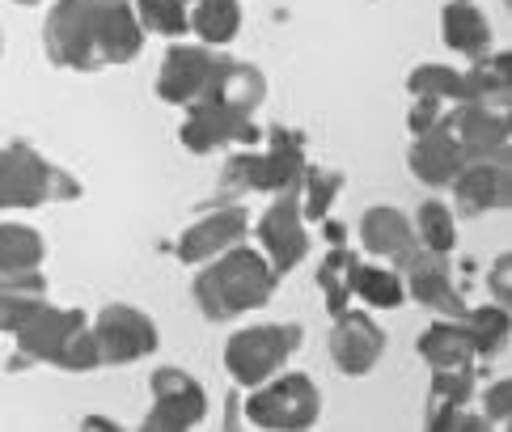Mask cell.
Listing matches in <instances>:
<instances>
[{
	"label": "cell",
	"instance_id": "cell-34",
	"mask_svg": "<svg viewBox=\"0 0 512 432\" xmlns=\"http://www.w3.org/2000/svg\"><path fill=\"white\" fill-rule=\"evenodd\" d=\"M51 365H60L68 373H89V369L102 365V352H98V339H94V331H89V322L60 348V356L51 360Z\"/></svg>",
	"mask_w": 512,
	"mask_h": 432
},
{
	"label": "cell",
	"instance_id": "cell-7",
	"mask_svg": "<svg viewBox=\"0 0 512 432\" xmlns=\"http://www.w3.org/2000/svg\"><path fill=\"white\" fill-rule=\"evenodd\" d=\"M178 140L182 149L195 153V157H208L216 149H225V144H263V132L254 115H242V111H229L221 102H191L187 106V119H182L178 128Z\"/></svg>",
	"mask_w": 512,
	"mask_h": 432
},
{
	"label": "cell",
	"instance_id": "cell-26",
	"mask_svg": "<svg viewBox=\"0 0 512 432\" xmlns=\"http://www.w3.org/2000/svg\"><path fill=\"white\" fill-rule=\"evenodd\" d=\"M462 331H466V339H470V352L474 356H500L504 348H508V310L504 305H483V310H466L462 318Z\"/></svg>",
	"mask_w": 512,
	"mask_h": 432
},
{
	"label": "cell",
	"instance_id": "cell-18",
	"mask_svg": "<svg viewBox=\"0 0 512 432\" xmlns=\"http://www.w3.org/2000/svg\"><path fill=\"white\" fill-rule=\"evenodd\" d=\"M195 102H221V106H229V111L254 115L267 102V77H263L259 64H242V60L221 56V64L212 68L204 94H199Z\"/></svg>",
	"mask_w": 512,
	"mask_h": 432
},
{
	"label": "cell",
	"instance_id": "cell-33",
	"mask_svg": "<svg viewBox=\"0 0 512 432\" xmlns=\"http://www.w3.org/2000/svg\"><path fill=\"white\" fill-rule=\"evenodd\" d=\"M136 22L144 26V34H166V39H178L187 34V0H136Z\"/></svg>",
	"mask_w": 512,
	"mask_h": 432
},
{
	"label": "cell",
	"instance_id": "cell-28",
	"mask_svg": "<svg viewBox=\"0 0 512 432\" xmlns=\"http://www.w3.org/2000/svg\"><path fill=\"white\" fill-rule=\"evenodd\" d=\"M411 229H415V242L424 250H436V255H453V250H457V216L441 200H424V204H419Z\"/></svg>",
	"mask_w": 512,
	"mask_h": 432
},
{
	"label": "cell",
	"instance_id": "cell-4",
	"mask_svg": "<svg viewBox=\"0 0 512 432\" xmlns=\"http://www.w3.org/2000/svg\"><path fill=\"white\" fill-rule=\"evenodd\" d=\"M305 344L301 322H254L225 339V373L242 390L263 386L267 377H276L292 356Z\"/></svg>",
	"mask_w": 512,
	"mask_h": 432
},
{
	"label": "cell",
	"instance_id": "cell-2",
	"mask_svg": "<svg viewBox=\"0 0 512 432\" xmlns=\"http://www.w3.org/2000/svg\"><path fill=\"white\" fill-rule=\"evenodd\" d=\"M263 149H242L225 161V174H221V187L225 191H267V195H280V191H297L301 187V174H305V140L301 132H288V128H271L263 132Z\"/></svg>",
	"mask_w": 512,
	"mask_h": 432
},
{
	"label": "cell",
	"instance_id": "cell-5",
	"mask_svg": "<svg viewBox=\"0 0 512 432\" xmlns=\"http://www.w3.org/2000/svg\"><path fill=\"white\" fill-rule=\"evenodd\" d=\"M246 420L271 432H301L322 420V390L305 373H276L250 390Z\"/></svg>",
	"mask_w": 512,
	"mask_h": 432
},
{
	"label": "cell",
	"instance_id": "cell-39",
	"mask_svg": "<svg viewBox=\"0 0 512 432\" xmlns=\"http://www.w3.org/2000/svg\"><path fill=\"white\" fill-rule=\"evenodd\" d=\"M508 267H512V259L500 255L496 259V272H491V293H496V305H508L512 301V293H508Z\"/></svg>",
	"mask_w": 512,
	"mask_h": 432
},
{
	"label": "cell",
	"instance_id": "cell-12",
	"mask_svg": "<svg viewBox=\"0 0 512 432\" xmlns=\"http://www.w3.org/2000/svg\"><path fill=\"white\" fill-rule=\"evenodd\" d=\"M445 128L466 161L508 157V111L479 106V102H457L453 111H445Z\"/></svg>",
	"mask_w": 512,
	"mask_h": 432
},
{
	"label": "cell",
	"instance_id": "cell-27",
	"mask_svg": "<svg viewBox=\"0 0 512 432\" xmlns=\"http://www.w3.org/2000/svg\"><path fill=\"white\" fill-rule=\"evenodd\" d=\"M356 250H347L343 242L331 246V255L322 259L318 267V288H322V301L331 314H343L352 305V267H356Z\"/></svg>",
	"mask_w": 512,
	"mask_h": 432
},
{
	"label": "cell",
	"instance_id": "cell-24",
	"mask_svg": "<svg viewBox=\"0 0 512 432\" xmlns=\"http://www.w3.org/2000/svg\"><path fill=\"white\" fill-rule=\"evenodd\" d=\"M187 26L199 34L204 47H229L242 30V5L237 0H195Z\"/></svg>",
	"mask_w": 512,
	"mask_h": 432
},
{
	"label": "cell",
	"instance_id": "cell-29",
	"mask_svg": "<svg viewBox=\"0 0 512 432\" xmlns=\"http://www.w3.org/2000/svg\"><path fill=\"white\" fill-rule=\"evenodd\" d=\"M47 242L34 225H0V272H22V267H43Z\"/></svg>",
	"mask_w": 512,
	"mask_h": 432
},
{
	"label": "cell",
	"instance_id": "cell-20",
	"mask_svg": "<svg viewBox=\"0 0 512 432\" xmlns=\"http://www.w3.org/2000/svg\"><path fill=\"white\" fill-rule=\"evenodd\" d=\"M360 246L369 250L373 259H386L390 267H398L419 242H415V229L407 216L390 204H377V208H364V216H360Z\"/></svg>",
	"mask_w": 512,
	"mask_h": 432
},
{
	"label": "cell",
	"instance_id": "cell-1",
	"mask_svg": "<svg viewBox=\"0 0 512 432\" xmlns=\"http://www.w3.org/2000/svg\"><path fill=\"white\" fill-rule=\"evenodd\" d=\"M276 284H280V272L267 263L263 250L237 242L225 255L204 263V272L195 276L191 293L208 322H233L250 310H259V305H267L276 297Z\"/></svg>",
	"mask_w": 512,
	"mask_h": 432
},
{
	"label": "cell",
	"instance_id": "cell-31",
	"mask_svg": "<svg viewBox=\"0 0 512 432\" xmlns=\"http://www.w3.org/2000/svg\"><path fill=\"white\" fill-rule=\"evenodd\" d=\"M474 394V365L462 369H432V390H428V424L445 411L470 403Z\"/></svg>",
	"mask_w": 512,
	"mask_h": 432
},
{
	"label": "cell",
	"instance_id": "cell-16",
	"mask_svg": "<svg viewBox=\"0 0 512 432\" xmlns=\"http://www.w3.org/2000/svg\"><path fill=\"white\" fill-rule=\"evenodd\" d=\"M89 39H94L98 68L132 64L140 56V47H144V26L136 22L132 0H119V5H94V17H89Z\"/></svg>",
	"mask_w": 512,
	"mask_h": 432
},
{
	"label": "cell",
	"instance_id": "cell-8",
	"mask_svg": "<svg viewBox=\"0 0 512 432\" xmlns=\"http://www.w3.org/2000/svg\"><path fill=\"white\" fill-rule=\"evenodd\" d=\"M89 331L98 339V352H102V365H132V360L153 356L161 344V331L157 322L136 310V305H106V310L89 322Z\"/></svg>",
	"mask_w": 512,
	"mask_h": 432
},
{
	"label": "cell",
	"instance_id": "cell-11",
	"mask_svg": "<svg viewBox=\"0 0 512 432\" xmlns=\"http://www.w3.org/2000/svg\"><path fill=\"white\" fill-rule=\"evenodd\" d=\"M453 216H483V212H504L512 204V174L508 157L491 161H462L453 174Z\"/></svg>",
	"mask_w": 512,
	"mask_h": 432
},
{
	"label": "cell",
	"instance_id": "cell-37",
	"mask_svg": "<svg viewBox=\"0 0 512 432\" xmlns=\"http://www.w3.org/2000/svg\"><path fill=\"white\" fill-rule=\"evenodd\" d=\"M0 293L47 297V276L39 272V267H22V272H0Z\"/></svg>",
	"mask_w": 512,
	"mask_h": 432
},
{
	"label": "cell",
	"instance_id": "cell-40",
	"mask_svg": "<svg viewBox=\"0 0 512 432\" xmlns=\"http://www.w3.org/2000/svg\"><path fill=\"white\" fill-rule=\"evenodd\" d=\"M0 51H5V39H0Z\"/></svg>",
	"mask_w": 512,
	"mask_h": 432
},
{
	"label": "cell",
	"instance_id": "cell-10",
	"mask_svg": "<svg viewBox=\"0 0 512 432\" xmlns=\"http://www.w3.org/2000/svg\"><path fill=\"white\" fill-rule=\"evenodd\" d=\"M254 238H259V250L280 276L292 272V267L309 255V229H305L297 191H280L276 200L267 204L259 225H254Z\"/></svg>",
	"mask_w": 512,
	"mask_h": 432
},
{
	"label": "cell",
	"instance_id": "cell-6",
	"mask_svg": "<svg viewBox=\"0 0 512 432\" xmlns=\"http://www.w3.org/2000/svg\"><path fill=\"white\" fill-rule=\"evenodd\" d=\"M153 411L140 420L144 432H187L199 428L208 416V390L195 382L191 373H182L174 365L153 373Z\"/></svg>",
	"mask_w": 512,
	"mask_h": 432
},
{
	"label": "cell",
	"instance_id": "cell-15",
	"mask_svg": "<svg viewBox=\"0 0 512 432\" xmlns=\"http://www.w3.org/2000/svg\"><path fill=\"white\" fill-rule=\"evenodd\" d=\"M381 356H386V331H381L369 314L352 310V305H347L343 314H335V327H331V360L339 365V373L364 377V373L377 369Z\"/></svg>",
	"mask_w": 512,
	"mask_h": 432
},
{
	"label": "cell",
	"instance_id": "cell-25",
	"mask_svg": "<svg viewBox=\"0 0 512 432\" xmlns=\"http://www.w3.org/2000/svg\"><path fill=\"white\" fill-rule=\"evenodd\" d=\"M352 297H360L373 310H398L407 301V288H402L398 267L386 263H356L352 267Z\"/></svg>",
	"mask_w": 512,
	"mask_h": 432
},
{
	"label": "cell",
	"instance_id": "cell-14",
	"mask_svg": "<svg viewBox=\"0 0 512 432\" xmlns=\"http://www.w3.org/2000/svg\"><path fill=\"white\" fill-rule=\"evenodd\" d=\"M216 64H221V51L216 47L174 43L166 51V60H161V72H157V98L170 102V106H191L199 94H204Z\"/></svg>",
	"mask_w": 512,
	"mask_h": 432
},
{
	"label": "cell",
	"instance_id": "cell-38",
	"mask_svg": "<svg viewBox=\"0 0 512 432\" xmlns=\"http://www.w3.org/2000/svg\"><path fill=\"white\" fill-rule=\"evenodd\" d=\"M445 106H449V102H436V98H415V102H411V111H407V128H411V136H419V132L436 128V123H445Z\"/></svg>",
	"mask_w": 512,
	"mask_h": 432
},
{
	"label": "cell",
	"instance_id": "cell-23",
	"mask_svg": "<svg viewBox=\"0 0 512 432\" xmlns=\"http://www.w3.org/2000/svg\"><path fill=\"white\" fill-rule=\"evenodd\" d=\"M415 352L428 360V369H462V365H474L470 339H466V331H462V322H457V318H436L428 331H419Z\"/></svg>",
	"mask_w": 512,
	"mask_h": 432
},
{
	"label": "cell",
	"instance_id": "cell-32",
	"mask_svg": "<svg viewBox=\"0 0 512 432\" xmlns=\"http://www.w3.org/2000/svg\"><path fill=\"white\" fill-rule=\"evenodd\" d=\"M411 98H436V102H462V68L449 64H419L407 77Z\"/></svg>",
	"mask_w": 512,
	"mask_h": 432
},
{
	"label": "cell",
	"instance_id": "cell-19",
	"mask_svg": "<svg viewBox=\"0 0 512 432\" xmlns=\"http://www.w3.org/2000/svg\"><path fill=\"white\" fill-rule=\"evenodd\" d=\"M462 161H466V157H462V149H457V140L449 136L445 123H436V128H428V132H419V136L411 140V149H407L411 174H415L424 187H432V191L449 187L453 174L462 170Z\"/></svg>",
	"mask_w": 512,
	"mask_h": 432
},
{
	"label": "cell",
	"instance_id": "cell-13",
	"mask_svg": "<svg viewBox=\"0 0 512 432\" xmlns=\"http://www.w3.org/2000/svg\"><path fill=\"white\" fill-rule=\"evenodd\" d=\"M246 229H250V212L242 204H225V208H216L208 216H199L195 225H187L178 233V242H174V255L178 263H187V267H199V263H208L216 255H225L229 246H237L246 238Z\"/></svg>",
	"mask_w": 512,
	"mask_h": 432
},
{
	"label": "cell",
	"instance_id": "cell-21",
	"mask_svg": "<svg viewBox=\"0 0 512 432\" xmlns=\"http://www.w3.org/2000/svg\"><path fill=\"white\" fill-rule=\"evenodd\" d=\"M441 34H445V47L466 60H483V56H491V47H496L487 13L474 5V0H449L441 9Z\"/></svg>",
	"mask_w": 512,
	"mask_h": 432
},
{
	"label": "cell",
	"instance_id": "cell-3",
	"mask_svg": "<svg viewBox=\"0 0 512 432\" xmlns=\"http://www.w3.org/2000/svg\"><path fill=\"white\" fill-rule=\"evenodd\" d=\"M81 195V183L64 166L47 161L34 144H5L0 149V208H43L68 204Z\"/></svg>",
	"mask_w": 512,
	"mask_h": 432
},
{
	"label": "cell",
	"instance_id": "cell-35",
	"mask_svg": "<svg viewBox=\"0 0 512 432\" xmlns=\"http://www.w3.org/2000/svg\"><path fill=\"white\" fill-rule=\"evenodd\" d=\"M483 416L491 428H508L512 420V382L500 377V382H491L487 394H483Z\"/></svg>",
	"mask_w": 512,
	"mask_h": 432
},
{
	"label": "cell",
	"instance_id": "cell-22",
	"mask_svg": "<svg viewBox=\"0 0 512 432\" xmlns=\"http://www.w3.org/2000/svg\"><path fill=\"white\" fill-rule=\"evenodd\" d=\"M462 102L508 111V102H512V56L508 51H491V56L470 60V68H462Z\"/></svg>",
	"mask_w": 512,
	"mask_h": 432
},
{
	"label": "cell",
	"instance_id": "cell-30",
	"mask_svg": "<svg viewBox=\"0 0 512 432\" xmlns=\"http://www.w3.org/2000/svg\"><path fill=\"white\" fill-rule=\"evenodd\" d=\"M343 191V174L339 170H318V166H305L301 174V187H297V200H301V216L305 225L309 221H326Z\"/></svg>",
	"mask_w": 512,
	"mask_h": 432
},
{
	"label": "cell",
	"instance_id": "cell-9",
	"mask_svg": "<svg viewBox=\"0 0 512 432\" xmlns=\"http://www.w3.org/2000/svg\"><path fill=\"white\" fill-rule=\"evenodd\" d=\"M398 276H402V288H407V297L419 301L424 310L441 314V318H462L470 305L466 297L457 293L453 284V267H449V255H436V250H424L415 246L407 259L398 263Z\"/></svg>",
	"mask_w": 512,
	"mask_h": 432
},
{
	"label": "cell",
	"instance_id": "cell-17",
	"mask_svg": "<svg viewBox=\"0 0 512 432\" xmlns=\"http://www.w3.org/2000/svg\"><path fill=\"white\" fill-rule=\"evenodd\" d=\"M85 327V314L81 310H64V305H39L22 327H17L13 335H17V356L22 360H56L60 356V348L68 344L72 335H77Z\"/></svg>",
	"mask_w": 512,
	"mask_h": 432
},
{
	"label": "cell",
	"instance_id": "cell-36",
	"mask_svg": "<svg viewBox=\"0 0 512 432\" xmlns=\"http://www.w3.org/2000/svg\"><path fill=\"white\" fill-rule=\"evenodd\" d=\"M47 297H17V293H0V331L5 335H13L22 322L39 310Z\"/></svg>",
	"mask_w": 512,
	"mask_h": 432
}]
</instances>
